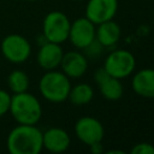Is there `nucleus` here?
Returning a JSON list of instances; mask_svg holds the SVG:
<instances>
[{
    "instance_id": "f257e3e1",
    "label": "nucleus",
    "mask_w": 154,
    "mask_h": 154,
    "mask_svg": "<svg viewBox=\"0 0 154 154\" xmlns=\"http://www.w3.org/2000/svg\"><path fill=\"white\" fill-rule=\"evenodd\" d=\"M6 146L11 154H38L43 149L42 131L36 125L18 124L8 132Z\"/></svg>"
},
{
    "instance_id": "f03ea898",
    "label": "nucleus",
    "mask_w": 154,
    "mask_h": 154,
    "mask_svg": "<svg viewBox=\"0 0 154 154\" xmlns=\"http://www.w3.org/2000/svg\"><path fill=\"white\" fill-rule=\"evenodd\" d=\"M8 112L18 124L36 125L42 116V106L35 95L23 91L11 95Z\"/></svg>"
},
{
    "instance_id": "7ed1b4c3",
    "label": "nucleus",
    "mask_w": 154,
    "mask_h": 154,
    "mask_svg": "<svg viewBox=\"0 0 154 154\" xmlns=\"http://www.w3.org/2000/svg\"><path fill=\"white\" fill-rule=\"evenodd\" d=\"M71 89L70 78L63 72L55 70L46 71L38 82V90L41 95L49 102L59 103L67 100Z\"/></svg>"
},
{
    "instance_id": "20e7f679",
    "label": "nucleus",
    "mask_w": 154,
    "mask_h": 154,
    "mask_svg": "<svg viewBox=\"0 0 154 154\" xmlns=\"http://www.w3.org/2000/svg\"><path fill=\"white\" fill-rule=\"evenodd\" d=\"M71 22L60 11H52L46 14L42 23V35L49 42L63 43L69 38Z\"/></svg>"
},
{
    "instance_id": "39448f33",
    "label": "nucleus",
    "mask_w": 154,
    "mask_h": 154,
    "mask_svg": "<svg viewBox=\"0 0 154 154\" xmlns=\"http://www.w3.org/2000/svg\"><path fill=\"white\" fill-rule=\"evenodd\" d=\"M0 51L7 61L12 64H22L29 59L31 54V45L23 35L10 34L2 38Z\"/></svg>"
},
{
    "instance_id": "423d86ee",
    "label": "nucleus",
    "mask_w": 154,
    "mask_h": 154,
    "mask_svg": "<svg viewBox=\"0 0 154 154\" xmlns=\"http://www.w3.org/2000/svg\"><path fill=\"white\" fill-rule=\"evenodd\" d=\"M103 67L112 77L123 79L134 72L136 59L134 54L126 49H114L106 57Z\"/></svg>"
},
{
    "instance_id": "0eeeda50",
    "label": "nucleus",
    "mask_w": 154,
    "mask_h": 154,
    "mask_svg": "<svg viewBox=\"0 0 154 154\" xmlns=\"http://www.w3.org/2000/svg\"><path fill=\"white\" fill-rule=\"evenodd\" d=\"M75 134L82 143L90 146L96 142H102L105 136V129L99 119L85 116L76 122Z\"/></svg>"
},
{
    "instance_id": "6e6552de",
    "label": "nucleus",
    "mask_w": 154,
    "mask_h": 154,
    "mask_svg": "<svg viewBox=\"0 0 154 154\" xmlns=\"http://www.w3.org/2000/svg\"><path fill=\"white\" fill-rule=\"evenodd\" d=\"M95 24L90 22L87 17H81L71 23L69 40L76 48L84 49L95 40Z\"/></svg>"
},
{
    "instance_id": "1a4fd4ad",
    "label": "nucleus",
    "mask_w": 154,
    "mask_h": 154,
    "mask_svg": "<svg viewBox=\"0 0 154 154\" xmlns=\"http://www.w3.org/2000/svg\"><path fill=\"white\" fill-rule=\"evenodd\" d=\"M118 11V0H88L85 17L95 25L111 20Z\"/></svg>"
},
{
    "instance_id": "9d476101",
    "label": "nucleus",
    "mask_w": 154,
    "mask_h": 154,
    "mask_svg": "<svg viewBox=\"0 0 154 154\" xmlns=\"http://www.w3.org/2000/svg\"><path fill=\"white\" fill-rule=\"evenodd\" d=\"M63 54L64 52L59 43L47 41L40 46L36 55V60L38 66L45 71L55 70L57 67L60 66Z\"/></svg>"
},
{
    "instance_id": "9b49d317",
    "label": "nucleus",
    "mask_w": 154,
    "mask_h": 154,
    "mask_svg": "<svg viewBox=\"0 0 154 154\" xmlns=\"http://www.w3.org/2000/svg\"><path fill=\"white\" fill-rule=\"evenodd\" d=\"M60 67L69 78H79L87 72L88 58L81 52L70 51L63 54Z\"/></svg>"
},
{
    "instance_id": "f8f14e48",
    "label": "nucleus",
    "mask_w": 154,
    "mask_h": 154,
    "mask_svg": "<svg viewBox=\"0 0 154 154\" xmlns=\"http://www.w3.org/2000/svg\"><path fill=\"white\" fill-rule=\"evenodd\" d=\"M71 143L70 135L61 128H51L42 132L43 148L51 153H63Z\"/></svg>"
},
{
    "instance_id": "ddd939ff",
    "label": "nucleus",
    "mask_w": 154,
    "mask_h": 154,
    "mask_svg": "<svg viewBox=\"0 0 154 154\" xmlns=\"http://www.w3.org/2000/svg\"><path fill=\"white\" fill-rule=\"evenodd\" d=\"M132 90L146 99L154 97V69H142L131 79Z\"/></svg>"
},
{
    "instance_id": "4468645a",
    "label": "nucleus",
    "mask_w": 154,
    "mask_h": 154,
    "mask_svg": "<svg viewBox=\"0 0 154 154\" xmlns=\"http://www.w3.org/2000/svg\"><path fill=\"white\" fill-rule=\"evenodd\" d=\"M120 35H122L120 26L113 19L97 24V28L95 31V38L105 48L116 46L120 38Z\"/></svg>"
},
{
    "instance_id": "2eb2a0df",
    "label": "nucleus",
    "mask_w": 154,
    "mask_h": 154,
    "mask_svg": "<svg viewBox=\"0 0 154 154\" xmlns=\"http://www.w3.org/2000/svg\"><path fill=\"white\" fill-rule=\"evenodd\" d=\"M97 85H99V90H100L101 95L106 100L117 101L123 96L124 88H123L120 79L114 78L111 75H108L106 78H103L101 82H99Z\"/></svg>"
},
{
    "instance_id": "dca6fc26",
    "label": "nucleus",
    "mask_w": 154,
    "mask_h": 154,
    "mask_svg": "<svg viewBox=\"0 0 154 154\" xmlns=\"http://www.w3.org/2000/svg\"><path fill=\"white\" fill-rule=\"evenodd\" d=\"M94 97V89L91 85L87 83H78L76 85H71L69 93V101L75 106H83L89 103Z\"/></svg>"
},
{
    "instance_id": "f3484780",
    "label": "nucleus",
    "mask_w": 154,
    "mask_h": 154,
    "mask_svg": "<svg viewBox=\"0 0 154 154\" xmlns=\"http://www.w3.org/2000/svg\"><path fill=\"white\" fill-rule=\"evenodd\" d=\"M30 81L23 70H13L7 76V85L13 94L28 91Z\"/></svg>"
},
{
    "instance_id": "a211bd4d",
    "label": "nucleus",
    "mask_w": 154,
    "mask_h": 154,
    "mask_svg": "<svg viewBox=\"0 0 154 154\" xmlns=\"http://www.w3.org/2000/svg\"><path fill=\"white\" fill-rule=\"evenodd\" d=\"M105 47L95 38L90 45H88L83 51L85 52V57L87 58H97L101 53H102V49H103Z\"/></svg>"
},
{
    "instance_id": "6ab92c4d",
    "label": "nucleus",
    "mask_w": 154,
    "mask_h": 154,
    "mask_svg": "<svg viewBox=\"0 0 154 154\" xmlns=\"http://www.w3.org/2000/svg\"><path fill=\"white\" fill-rule=\"evenodd\" d=\"M10 103H11V95L6 90L0 89V118L8 112Z\"/></svg>"
},
{
    "instance_id": "aec40b11",
    "label": "nucleus",
    "mask_w": 154,
    "mask_h": 154,
    "mask_svg": "<svg viewBox=\"0 0 154 154\" xmlns=\"http://www.w3.org/2000/svg\"><path fill=\"white\" fill-rule=\"evenodd\" d=\"M130 153L131 154H154V146L147 142L137 143L131 148Z\"/></svg>"
},
{
    "instance_id": "412c9836",
    "label": "nucleus",
    "mask_w": 154,
    "mask_h": 154,
    "mask_svg": "<svg viewBox=\"0 0 154 154\" xmlns=\"http://www.w3.org/2000/svg\"><path fill=\"white\" fill-rule=\"evenodd\" d=\"M89 147H90V152H91L93 154H101V153H103V150H105L101 142H96V143H94V144H90Z\"/></svg>"
},
{
    "instance_id": "4be33fe9",
    "label": "nucleus",
    "mask_w": 154,
    "mask_h": 154,
    "mask_svg": "<svg viewBox=\"0 0 154 154\" xmlns=\"http://www.w3.org/2000/svg\"><path fill=\"white\" fill-rule=\"evenodd\" d=\"M106 153H107V154H124L125 152H123V150H118V149H112V150H107Z\"/></svg>"
},
{
    "instance_id": "5701e85b",
    "label": "nucleus",
    "mask_w": 154,
    "mask_h": 154,
    "mask_svg": "<svg viewBox=\"0 0 154 154\" xmlns=\"http://www.w3.org/2000/svg\"><path fill=\"white\" fill-rule=\"evenodd\" d=\"M25 1H37V0H25Z\"/></svg>"
},
{
    "instance_id": "b1692460",
    "label": "nucleus",
    "mask_w": 154,
    "mask_h": 154,
    "mask_svg": "<svg viewBox=\"0 0 154 154\" xmlns=\"http://www.w3.org/2000/svg\"><path fill=\"white\" fill-rule=\"evenodd\" d=\"M76 1H81V0H76Z\"/></svg>"
}]
</instances>
